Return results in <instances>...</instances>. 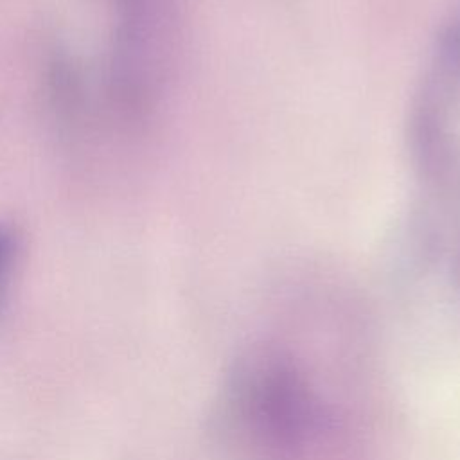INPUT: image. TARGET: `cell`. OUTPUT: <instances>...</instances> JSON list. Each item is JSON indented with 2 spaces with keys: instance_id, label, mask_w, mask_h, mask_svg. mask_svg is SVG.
<instances>
[{
  "instance_id": "cell-2",
  "label": "cell",
  "mask_w": 460,
  "mask_h": 460,
  "mask_svg": "<svg viewBox=\"0 0 460 460\" xmlns=\"http://www.w3.org/2000/svg\"><path fill=\"white\" fill-rule=\"evenodd\" d=\"M111 38L138 45L162 36L165 22V0H111Z\"/></svg>"
},
{
  "instance_id": "cell-3",
  "label": "cell",
  "mask_w": 460,
  "mask_h": 460,
  "mask_svg": "<svg viewBox=\"0 0 460 460\" xmlns=\"http://www.w3.org/2000/svg\"><path fill=\"white\" fill-rule=\"evenodd\" d=\"M20 255V235L9 223H0V304L9 289Z\"/></svg>"
},
{
  "instance_id": "cell-1",
  "label": "cell",
  "mask_w": 460,
  "mask_h": 460,
  "mask_svg": "<svg viewBox=\"0 0 460 460\" xmlns=\"http://www.w3.org/2000/svg\"><path fill=\"white\" fill-rule=\"evenodd\" d=\"M413 140L428 180L460 172V18L438 36L415 106Z\"/></svg>"
}]
</instances>
